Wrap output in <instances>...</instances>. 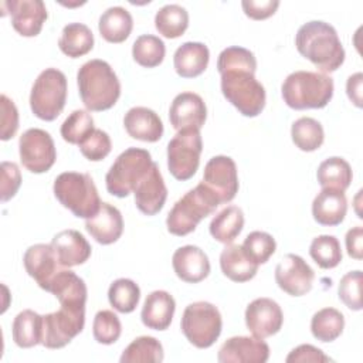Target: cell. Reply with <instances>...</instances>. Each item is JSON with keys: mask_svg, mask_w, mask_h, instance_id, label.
<instances>
[{"mask_svg": "<svg viewBox=\"0 0 363 363\" xmlns=\"http://www.w3.org/2000/svg\"><path fill=\"white\" fill-rule=\"evenodd\" d=\"M244 213L238 206H227L210 223L211 237L221 244H231L242 231Z\"/></svg>", "mask_w": 363, "mask_h": 363, "instance_id": "1f68e13d", "label": "cell"}, {"mask_svg": "<svg viewBox=\"0 0 363 363\" xmlns=\"http://www.w3.org/2000/svg\"><path fill=\"white\" fill-rule=\"evenodd\" d=\"M207 118V108L203 98L194 92H182L174 96L169 119L172 126L179 132L183 129H201Z\"/></svg>", "mask_w": 363, "mask_h": 363, "instance_id": "e0dca14e", "label": "cell"}, {"mask_svg": "<svg viewBox=\"0 0 363 363\" xmlns=\"http://www.w3.org/2000/svg\"><path fill=\"white\" fill-rule=\"evenodd\" d=\"M269 357V346L264 339L250 336H233L227 339L217 354L220 363H265Z\"/></svg>", "mask_w": 363, "mask_h": 363, "instance_id": "2e32d148", "label": "cell"}, {"mask_svg": "<svg viewBox=\"0 0 363 363\" xmlns=\"http://www.w3.org/2000/svg\"><path fill=\"white\" fill-rule=\"evenodd\" d=\"M21 186V173L14 162H1L0 167V194L6 203L16 196Z\"/></svg>", "mask_w": 363, "mask_h": 363, "instance_id": "7dc6e473", "label": "cell"}, {"mask_svg": "<svg viewBox=\"0 0 363 363\" xmlns=\"http://www.w3.org/2000/svg\"><path fill=\"white\" fill-rule=\"evenodd\" d=\"M291 136L295 146L303 152H313L319 149L325 140L322 125L309 116H302L292 123Z\"/></svg>", "mask_w": 363, "mask_h": 363, "instance_id": "8d00e7d4", "label": "cell"}, {"mask_svg": "<svg viewBox=\"0 0 363 363\" xmlns=\"http://www.w3.org/2000/svg\"><path fill=\"white\" fill-rule=\"evenodd\" d=\"M21 164L31 173L48 172L57 159V150L51 135L43 129H27L18 140Z\"/></svg>", "mask_w": 363, "mask_h": 363, "instance_id": "8fae6325", "label": "cell"}, {"mask_svg": "<svg viewBox=\"0 0 363 363\" xmlns=\"http://www.w3.org/2000/svg\"><path fill=\"white\" fill-rule=\"evenodd\" d=\"M203 140L199 129L179 130L167 143V167L177 180L191 179L200 164Z\"/></svg>", "mask_w": 363, "mask_h": 363, "instance_id": "30bf717a", "label": "cell"}, {"mask_svg": "<svg viewBox=\"0 0 363 363\" xmlns=\"http://www.w3.org/2000/svg\"><path fill=\"white\" fill-rule=\"evenodd\" d=\"M164 357L162 343L153 336H139L122 352L121 363H160Z\"/></svg>", "mask_w": 363, "mask_h": 363, "instance_id": "74e56055", "label": "cell"}, {"mask_svg": "<svg viewBox=\"0 0 363 363\" xmlns=\"http://www.w3.org/2000/svg\"><path fill=\"white\" fill-rule=\"evenodd\" d=\"M18 129V111L14 102L7 96L1 95V140L11 139Z\"/></svg>", "mask_w": 363, "mask_h": 363, "instance_id": "c3c4849f", "label": "cell"}, {"mask_svg": "<svg viewBox=\"0 0 363 363\" xmlns=\"http://www.w3.org/2000/svg\"><path fill=\"white\" fill-rule=\"evenodd\" d=\"M288 363H326L330 362L332 359L326 356L320 349L315 347L313 345H299L295 349L289 352V354L285 359Z\"/></svg>", "mask_w": 363, "mask_h": 363, "instance_id": "681fc988", "label": "cell"}, {"mask_svg": "<svg viewBox=\"0 0 363 363\" xmlns=\"http://www.w3.org/2000/svg\"><path fill=\"white\" fill-rule=\"evenodd\" d=\"M51 245L61 267H75L88 261L92 248L86 238L77 230H64L54 235Z\"/></svg>", "mask_w": 363, "mask_h": 363, "instance_id": "cb8c5ba5", "label": "cell"}, {"mask_svg": "<svg viewBox=\"0 0 363 363\" xmlns=\"http://www.w3.org/2000/svg\"><path fill=\"white\" fill-rule=\"evenodd\" d=\"M295 45L322 74L336 71L345 61V48L335 27L320 20L302 24L296 31Z\"/></svg>", "mask_w": 363, "mask_h": 363, "instance_id": "7a4b0ae2", "label": "cell"}, {"mask_svg": "<svg viewBox=\"0 0 363 363\" xmlns=\"http://www.w3.org/2000/svg\"><path fill=\"white\" fill-rule=\"evenodd\" d=\"M309 255L322 269H332L342 261L340 242L335 235H318L311 242Z\"/></svg>", "mask_w": 363, "mask_h": 363, "instance_id": "60d3db41", "label": "cell"}, {"mask_svg": "<svg viewBox=\"0 0 363 363\" xmlns=\"http://www.w3.org/2000/svg\"><path fill=\"white\" fill-rule=\"evenodd\" d=\"M210 60V51L203 43H183L173 55V65L182 78H194L201 75Z\"/></svg>", "mask_w": 363, "mask_h": 363, "instance_id": "83f0119b", "label": "cell"}, {"mask_svg": "<svg viewBox=\"0 0 363 363\" xmlns=\"http://www.w3.org/2000/svg\"><path fill=\"white\" fill-rule=\"evenodd\" d=\"M155 27L166 38H177L189 27V13L179 4H166L155 16Z\"/></svg>", "mask_w": 363, "mask_h": 363, "instance_id": "d590c367", "label": "cell"}, {"mask_svg": "<svg viewBox=\"0 0 363 363\" xmlns=\"http://www.w3.org/2000/svg\"><path fill=\"white\" fill-rule=\"evenodd\" d=\"M13 28L23 37L40 34L48 14L43 0H11L6 1Z\"/></svg>", "mask_w": 363, "mask_h": 363, "instance_id": "ac0fdd59", "label": "cell"}, {"mask_svg": "<svg viewBox=\"0 0 363 363\" xmlns=\"http://www.w3.org/2000/svg\"><path fill=\"white\" fill-rule=\"evenodd\" d=\"M67 102V77L57 68L40 72L30 92L31 112L47 122L57 119Z\"/></svg>", "mask_w": 363, "mask_h": 363, "instance_id": "ba28073f", "label": "cell"}, {"mask_svg": "<svg viewBox=\"0 0 363 363\" xmlns=\"http://www.w3.org/2000/svg\"><path fill=\"white\" fill-rule=\"evenodd\" d=\"M27 274L34 278L41 289H47L48 284L58 272V259L51 244H34L28 247L23 257Z\"/></svg>", "mask_w": 363, "mask_h": 363, "instance_id": "44dd1931", "label": "cell"}, {"mask_svg": "<svg viewBox=\"0 0 363 363\" xmlns=\"http://www.w3.org/2000/svg\"><path fill=\"white\" fill-rule=\"evenodd\" d=\"M45 291L51 292L58 299L62 308L85 311V302L88 295L86 285L84 279L79 278L74 271H58Z\"/></svg>", "mask_w": 363, "mask_h": 363, "instance_id": "ffe728a7", "label": "cell"}, {"mask_svg": "<svg viewBox=\"0 0 363 363\" xmlns=\"http://www.w3.org/2000/svg\"><path fill=\"white\" fill-rule=\"evenodd\" d=\"M223 274L234 282H247L257 275L258 264L244 251L242 245L227 244L220 254Z\"/></svg>", "mask_w": 363, "mask_h": 363, "instance_id": "f1b7e54d", "label": "cell"}, {"mask_svg": "<svg viewBox=\"0 0 363 363\" xmlns=\"http://www.w3.org/2000/svg\"><path fill=\"white\" fill-rule=\"evenodd\" d=\"M13 340L18 347L28 349L43 342V316L31 309H24L13 320Z\"/></svg>", "mask_w": 363, "mask_h": 363, "instance_id": "4dcf8cb0", "label": "cell"}, {"mask_svg": "<svg viewBox=\"0 0 363 363\" xmlns=\"http://www.w3.org/2000/svg\"><path fill=\"white\" fill-rule=\"evenodd\" d=\"M347 213V200L345 191L335 189H322L312 201V216L320 225H339Z\"/></svg>", "mask_w": 363, "mask_h": 363, "instance_id": "484cf974", "label": "cell"}, {"mask_svg": "<svg viewBox=\"0 0 363 363\" xmlns=\"http://www.w3.org/2000/svg\"><path fill=\"white\" fill-rule=\"evenodd\" d=\"M172 265L176 275L189 284H197L210 274V261L206 252L196 245H184L174 251Z\"/></svg>", "mask_w": 363, "mask_h": 363, "instance_id": "7402d4cb", "label": "cell"}, {"mask_svg": "<svg viewBox=\"0 0 363 363\" xmlns=\"http://www.w3.org/2000/svg\"><path fill=\"white\" fill-rule=\"evenodd\" d=\"M180 328L186 339L199 349H207L216 343L221 335V313L210 302L199 301L186 306Z\"/></svg>", "mask_w": 363, "mask_h": 363, "instance_id": "9c48e42d", "label": "cell"}, {"mask_svg": "<svg viewBox=\"0 0 363 363\" xmlns=\"http://www.w3.org/2000/svg\"><path fill=\"white\" fill-rule=\"evenodd\" d=\"M316 177L322 189H335L345 191L353 179L352 167L350 164L339 157V156H332L325 159L316 172Z\"/></svg>", "mask_w": 363, "mask_h": 363, "instance_id": "836d02e7", "label": "cell"}, {"mask_svg": "<svg viewBox=\"0 0 363 363\" xmlns=\"http://www.w3.org/2000/svg\"><path fill=\"white\" fill-rule=\"evenodd\" d=\"M345 328V316L335 308L319 309L311 319V332L320 342L336 340Z\"/></svg>", "mask_w": 363, "mask_h": 363, "instance_id": "e575fe53", "label": "cell"}, {"mask_svg": "<svg viewBox=\"0 0 363 363\" xmlns=\"http://www.w3.org/2000/svg\"><path fill=\"white\" fill-rule=\"evenodd\" d=\"M78 92L88 111L111 109L121 96V82L112 67L104 60L85 62L77 74Z\"/></svg>", "mask_w": 363, "mask_h": 363, "instance_id": "3957f363", "label": "cell"}, {"mask_svg": "<svg viewBox=\"0 0 363 363\" xmlns=\"http://www.w3.org/2000/svg\"><path fill=\"white\" fill-rule=\"evenodd\" d=\"M362 82H363L362 72H356L350 75L346 82V94L357 108H362Z\"/></svg>", "mask_w": 363, "mask_h": 363, "instance_id": "f5cc1de1", "label": "cell"}, {"mask_svg": "<svg viewBox=\"0 0 363 363\" xmlns=\"http://www.w3.org/2000/svg\"><path fill=\"white\" fill-rule=\"evenodd\" d=\"M315 272L296 254H286L275 268L277 285L291 296H302L312 289Z\"/></svg>", "mask_w": 363, "mask_h": 363, "instance_id": "5bb4252c", "label": "cell"}, {"mask_svg": "<svg viewBox=\"0 0 363 363\" xmlns=\"http://www.w3.org/2000/svg\"><path fill=\"white\" fill-rule=\"evenodd\" d=\"M152 164V156L146 149L128 147L116 157L105 176L108 193L119 199L128 197L150 170Z\"/></svg>", "mask_w": 363, "mask_h": 363, "instance_id": "52a82bcc", "label": "cell"}, {"mask_svg": "<svg viewBox=\"0 0 363 363\" xmlns=\"http://www.w3.org/2000/svg\"><path fill=\"white\" fill-rule=\"evenodd\" d=\"M58 47L69 58L82 57L94 48V34L82 23H69L61 31Z\"/></svg>", "mask_w": 363, "mask_h": 363, "instance_id": "d6a6232c", "label": "cell"}, {"mask_svg": "<svg viewBox=\"0 0 363 363\" xmlns=\"http://www.w3.org/2000/svg\"><path fill=\"white\" fill-rule=\"evenodd\" d=\"M333 88V79L326 74L295 71L284 79L281 95L292 109H320L332 99Z\"/></svg>", "mask_w": 363, "mask_h": 363, "instance_id": "277c9868", "label": "cell"}, {"mask_svg": "<svg viewBox=\"0 0 363 363\" xmlns=\"http://www.w3.org/2000/svg\"><path fill=\"white\" fill-rule=\"evenodd\" d=\"M85 325V311L60 308L43 316V342L47 349H61L67 346Z\"/></svg>", "mask_w": 363, "mask_h": 363, "instance_id": "7c38bea8", "label": "cell"}, {"mask_svg": "<svg viewBox=\"0 0 363 363\" xmlns=\"http://www.w3.org/2000/svg\"><path fill=\"white\" fill-rule=\"evenodd\" d=\"M140 299V288L129 278L115 279L108 289V301L121 313H130Z\"/></svg>", "mask_w": 363, "mask_h": 363, "instance_id": "f35d334b", "label": "cell"}, {"mask_svg": "<svg viewBox=\"0 0 363 363\" xmlns=\"http://www.w3.org/2000/svg\"><path fill=\"white\" fill-rule=\"evenodd\" d=\"M346 250L349 257L354 259H362L363 257V228L360 225L352 227L346 233Z\"/></svg>", "mask_w": 363, "mask_h": 363, "instance_id": "816d5d0a", "label": "cell"}, {"mask_svg": "<svg viewBox=\"0 0 363 363\" xmlns=\"http://www.w3.org/2000/svg\"><path fill=\"white\" fill-rule=\"evenodd\" d=\"M242 248L248 257L259 265L265 264L272 257L277 250V242L274 237L265 231H252L245 237Z\"/></svg>", "mask_w": 363, "mask_h": 363, "instance_id": "ee69618b", "label": "cell"}, {"mask_svg": "<svg viewBox=\"0 0 363 363\" xmlns=\"http://www.w3.org/2000/svg\"><path fill=\"white\" fill-rule=\"evenodd\" d=\"M52 190L60 204L79 218L94 217L102 204L98 189L88 173L64 172L54 180Z\"/></svg>", "mask_w": 363, "mask_h": 363, "instance_id": "5b68a950", "label": "cell"}, {"mask_svg": "<svg viewBox=\"0 0 363 363\" xmlns=\"http://www.w3.org/2000/svg\"><path fill=\"white\" fill-rule=\"evenodd\" d=\"M224 98L244 116H258L265 106V88L255 78L257 60L244 47H227L217 60Z\"/></svg>", "mask_w": 363, "mask_h": 363, "instance_id": "6da1fadb", "label": "cell"}, {"mask_svg": "<svg viewBox=\"0 0 363 363\" xmlns=\"http://www.w3.org/2000/svg\"><path fill=\"white\" fill-rule=\"evenodd\" d=\"M282 323V309L271 298H257L245 309V325L257 339H267L278 333Z\"/></svg>", "mask_w": 363, "mask_h": 363, "instance_id": "9a60e30c", "label": "cell"}, {"mask_svg": "<svg viewBox=\"0 0 363 363\" xmlns=\"http://www.w3.org/2000/svg\"><path fill=\"white\" fill-rule=\"evenodd\" d=\"M201 183L218 199L220 204L231 201L238 193V173L230 156L211 157L204 167Z\"/></svg>", "mask_w": 363, "mask_h": 363, "instance_id": "4fadbf2b", "label": "cell"}, {"mask_svg": "<svg viewBox=\"0 0 363 363\" xmlns=\"http://www.w3.org/2000/svg\"><path fill=\"white\" fill-rule=\"evenodd\" d=\"M241 6L247 17L252 20H265L277 11L279 1L278 0H244Z\"/></svg>", "mask_w": 363, "mask_h": 363, "instance_id": "f907efd6", "label": "cell"}, {"mask_svg": "<svg viewBox=\"0 0 363 363\" xmlns=\"http://www.w3.org/2000/svg\"><path fill=\"white\" fill-rule=\"evenodd\" d=\"M94 118L88 111L71 112L61 125V136L71 145H81L94 132Z\"/></svg>", "mask_w": 363, "mask_h": 363, "instance_id": "b9f144b4", "label": "cell"}, {"mask_svg": "<svg viewBox=\"0 0 363 363\" xmlns=\"http://www.w3.org/2000/svg\"><path fill=\"white\" fill-rule=\"evenodd\" d=\"M133 28V20L130 13L121 7V6H113L106 9L98 23V30L102 35L104 40L108 43L119 44L123 43L132 33Z\"/></svg>", "mask_w": 363, "mask_h": 363, "instance_id": "f546056e", "label": "cell"}, {"mask_svg": "<svg viewBox=\"0 0 363 363\" xmlns=\"http://www.w3.org/2000/svg\"><path fill=\"white\" fill-rule=\"evenodd\" d=\"M339 299L352 311L362 309V271H350L345 274L337 288Z\"/></svg>", "mask_w": 363, "mask_h": 363, "instance_id": "f6af8a7d", "label": "cell"}, {"mask_svg": "<svg viewBox=\"0 0 363 363\" xmlns=\"http://www.w3.org/2000/svg\"><path fill=\"white\" fill-rule=\"evenodd\" d=\"M85 228L96 242L109 245L121 238L123 233V218L115 206L102 203L98 213L85 220Z\"/></svg>", "mask_w": 363, "mask_h": 363, "instance_id": "603a6c76", "label": "cell"}, {"mask_svg": "<svg viewBox=\"0 0 363 363\" xmlns=\"http://www.w3.org/2000/svg\"><path fill=\"white\" fill-rule=\"evenodd\" d=\"M218 206V199L200 182L179 199L169 211L166 218L167 231L177 237L187 235L196 230L204 217L213 214Z\"/></svg>", "mask_w": 363, "mask_h": 363, "instance_id": "8992f818", "label": "cell"}, {"mask_svg": "<svg viewBox=\"0 0 363 363\" xmlns=\"http://www.w3.org/2000/svg\"><path fill=\"white\" fill-rule=\"evenodd\" d=\"M92 333H94V339L98 343H102V345L115 343L122 333V325L118 315L108 309H102L96 312L92 323Z\"/></svg>", "mask_w": 363, "mask_h": 363, "instance_id": "7bdbcfd3", "label": "cell"}, {"mask_svg": "<svg viewBox=\"0 0 363 363\" xmlns=\"http://www.w3.org/2000/svg\"><path fill=\"white\" fill-rule=\"evenodd\" d=\"M112 149L109 135L102 129H94V132L79 145V150L84 157L91 162H99L105 159Z\"/></svg>", "mask_w": 363, "mask_h": 363, "instance_id": "bcb514c9", "label": "cell"}, {"mask_svg": "<svg viewBox=\"0 0 363 363\" xmlns=\"http://www.w3.org/2000/svg\"><path fill=\"white\" fill-rule=\"evenodd\" d=\"M128 135L142 142H157L163 135V122L159 115L145 106H133L123 116Z\"/></svg>", "mask_w": 363, "mask_h": 363, "instance_id": "d4e9b609", "label": "cell"}, {"mask_svg": "<svg viewBox=\"0 0 363 363\" xmlns=\"http://www.w3.org/2000/svg\"><path fill=\"white\" fill-rule=\"evenodd\" d=\"M133 194L136 207L146 216H155L163 208L167 199V187L159 166L155 162L150 170L135 187Z\"/></svg>", "mask_w": 363, "mask_h": 363, "instance_id": "d6986e66", "label": "cell"}, {"mask_svg": "<svg viewBox=\"0 0 363 363\" xmlns=\"http://www.w3.org/2000/svg\"><path fill=\"white\" fill-rule=\"evenodd\" d=\"M164 43L153 34L139 35L132 45L133 60L145 68H155L160 65L164 58Z\"/></svg>", "mask_w": 363, "mask_h": 363, "instance_id": "ab89813d", "label": "cell"}, {"mask_svg": "<svg viewBox=\"0 0 363 363\" xmlns=\"http://www.w3.org/2000/svg\"><path fill=\"white\" fill-rule=\"evenodd\" d=\"M176 311L174 298L167 291L150 292L142 306V323L153 330H166Z\"/></svg>", "mask_w": 363, "mask_h": 363, "instance_id": "4316f807", "label": "cell"}]
</instances>
